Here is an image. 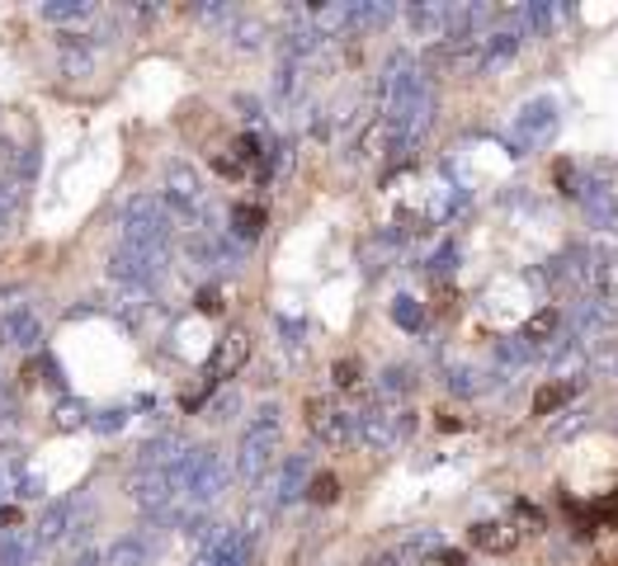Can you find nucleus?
Wrapping results in <instances>:
<instances>
[{
    "mask_svg": "<svg viewBox=\"0 0 618 566\" xmlns=\"http://www.w3.org/2000/svg\"><path fill=\"white\" fill-rule=\"evenodd\" d=\"M614 430H618V411H614Z\"/></svg>",
    "mask_w": 618,
    "mask_h": 566,
    "instance_id": "nucleus-40",
    "label": "nucleus"
},
{
    "mask_svg": "<svg viewBox=\"0 0 618 566\" xmlns=\"http://www.w3.org/2000/svg\"><path fill=\"white\" fill-rule=\"evenodd\" d=\"M534 354H538V349H528V345L520 340V335H515V340H505V345L496 349V359H501L505 368H510V364H515V368H520V364H528V359H534Z\"/></svg>",
    "mask_w": 618,
    "mask_h": 566,
    "instance_id": "nucleus-29",
    "label": "nucleus"
},
{
    "mask_svg": "<svg viewBox=\"0 0 618 566\" xmlns=\"http://www.w3.org/2000/svg\"><path fill=\"white\" fill-rule=\"evenodd\" d=\"M307 482H312V458L307 453H289L284 463H279V476H274V495L270 505H289V501H303L307 495Z\"/></svg>",
    "mask_w": 618,
    "mask_h": 566,
    "instance_id": "nucleus-9",
    "label": "nucleus"
},
{
    "mask_svg": "<svg viewBox=\"0 0 618 566\" xmlns=\"http://www.w3.org/2000/svg\"><path fill=\"white\" fill-rule=\"evenodd\" d=\"M595 515H599V520H609V524H618V491L609 495V501H599Z\"/></svg>",
    "mask_w": 618,
    "mask_h": 566,
    "instance_id": "nucleus-37",
    "label": "nucleus"
},
{
    "mask_svg": "<svg viewBox=\"0 0 618 566\" xmlns=\"http://www.w3.org/2000/svg\"><path fill=\"white\" fill-rule=\"evenodd\" d=\"M161 203L170 208L175 222H203L208 218V189H203V175L193 170L189 161H170L166 166V193Z\"/></svg>",
    "mask_w": 618,
    "mask_h": 566,
    "instance_id": "nucleus-4",
    "label": "nucleus"
},
{
    "mask_svg": "<svg viewBox=\"0 0 618 566\" xmlns=\"http://www.w3.org/2000/svg\"><path fill=\"white\" fill-rule=\"evenodd\" d=\"M241 359H245V335L241 331H232V335H227V340H222V349H218V374H237V368H241Z\"/></svg>",
    "mask_w": 618,
    "mask_h": 566,
    "instance_id": "nucleus-23",
    "label": "nucleus"
},
{
    "mask_svg": "<svg viewBox=\"0 0 618 566\" xmlns=\"http://www.w3.org/2000/svg\"><path fill=\"white\" fill-rule=\"evenodd\" d=\"M193 14H199L203 24H218V20H237L232 6H193Z\"/></svg>",
    "mask_w": 618,
    "mask_h": 566,
    "instance_id": "nucleus-33",
    "label": "nucleus"
},
{
    "mask_svg": "<svg viewBox=\"0 0 618 566\" xmlns=\"http://www.w3.org/2000/svg\"><path fill=\"white\" fill-rule=\"evenodd\" d=\"M580 203H586V218L590 227H605V232H618V189L586 180L580 185Z\"/></svg>",
    "mask_w": 618,
    "mask_h": 566,
    "instance_id": "nucleus-11",
    "label": "nucleus"
},
{
    "mask_svg": "<svg viewBox=\"0 0 618 566\" xmlns=\"http://www.w3.org/2000/svg\"><path fill=\"white\" fill-rule=\"evenodd\" d=\"M39 538L33 534H0V566H33Z\"/></svg>",
    "mask_w": 618,
    "mask_h": 566,
    "instance_id": "nucleus-17",
    "label": "nucleus"
},
{
    "mask_svg": "<svg viewBox=\"0 0 618 566\" xmlns=\"http://www.w3.org/2000/svg\"><path fill=\"white\" fill-rule=\"evenodd\" d=\"M118 232L123 245H166L175 232V218L156 193H133V199L118 203Z\"/></svg>",
    "mask_w": 618,
    "mask_h": 566,
    "instance_id": "nucleus-2",
    "label": "nucleus"
},
{
    "mask_svg": "<svg viewBox=\"0 0 618 566\" xmlns=\"http://www.w3.org/2000/svg\"><path fill=\"white\" fill-rule=\"evenodd\" d=\"M237 411V397H222L218 406H213V420H227V416H232Z\"/></svg>",
    "mask_w": 618,
    "mask_h": 566,
    "instance_id": "nucleus-38",
    "label": "nucleus"
},
{
    "mask_svg": "<svg viewBox=\"0 0 618 566\" xmlns=\"http://www.w3.org/2000/svg\"><path fill=\"white\" fill-rule=\"evenodd\" d=\"M557 185H562V193H572V199L580 193V185H576V166H572V161H562V166H557Z\"/></svg>",
    "mask_w": 618,
    "mask_h": 566,
    "instance_id": "nucleus-34",
    "label": "nucleus"
},
{
    "mask_svg": "<svg viewBox=\"0 0 618 566\" xmlns=\"http://www.w3.org/2000/svg\"><path fill=\"white\" fill-rule=\"evenodd\" d=\"M468 538L476 553H491V557H505V553H515V543H520V528L515 520H482V524H472L468 528Z\"/></svg>",
    "mask_w": 618,
    "mask_h": 566,
    "instance_id": "nucleus-10",
    "label": "nucleus"
},
{
    "mask_svg": "<svg viewBox=\"0 0 618 566\" xmlns=\"http://www.w3.org/2000/svg\"><path fill=\"white\" fill-rule=\"evenodd\" d=\"M553 133H557V99L553 95L528 99L524 109L515 114V142L520 147H538V142H547Z\"/></svg>",
    "mask_w": 618,
    "mask_h": 566,
    "instance_id": "nucleus-6",
    "label": "nucleus"
},
{
    "mask_svg": "<svg viewBox=\"0 0 618 566\" xmlns=\"http://www.w3.org/2000/svg\"><path fill=\"white\" fill-rule=\"evenodd\" d=\"M166 270H170L166 245H118V251L109 255V274L123 283V289H137V293H147L151 283H161Z\"/></svg>",
    "mask_w": 618,
    "mask_h": 566,
    "instance_id": "nucleus-3",
    "label": "nucleus"
},
{
    "mask_svg": "<svg viewBox=\"0 0 618 566\" xmlns=\"http://www.w3.org/2000/svg\"><path fill=\"white\" fill-rule=\"evenodd\" d=\"M411 411H392L387 401H374V406H364V411H355V439L368 449H392L397 439L411 434Z\"/></svg>",
    "mask_w": 618,
    "mask_h": 566,
    "instance_id": "nucleus-5",
    "label": "nucleus"
},
{
    "mask_svg": "<svg viewBox=\"0 0 618 566\" xmlns=\"http://www.w3.org/2000/svg\"><path fill=\"white\" fill-rule=\"evenodd\" d=\"M227 33H232V48H241V52H255L270 39V29H264V20H255V14H237Z\"/></svg>",
    "mask_w": 618,
    "mask_h": 566,
    "instance_id": "nucleus-18",
    "label": "nucleus"
},
{
    "mask_svg": "<svg viewBox=\"0 0 618 566\" xmlns=\"http://www.w3.org/2000/svg\"><path fill=\"white\" fill-rule=\"evenodd\" d=\"M151 557H156V543L147 534H128L104 553V566H151Z\"/></svg>",
    "mask_w": 618,
    "mask_h": 566,
    "instance_id": "nucleus-14",
    "label": "nucleus"
},
{
    "mask_svg": "<svg viewBox=\"0 0 618 566\" xmlns=\"http://www.w3.org/2000/svg\"><path fill=\"white\" fill-rule=\"evenodd\" d=\"M279 439H284V424H279V406H260L251 416L241 434V449H237V476L241 482H260L270 472L274 453H279Z\"/></svg>",
    "mask_w": 618,
    "mask_h": 566,
    "instance_id": "nucleus-1",
    "label": "nucleus"
},
{
    "mask_svg": "<svg viewBox=\"0 0 618 566\" xmlns=\"http://www.w3.org/2000/svg\"><path fill=\"white\" fill-rule=\"evenodd\" d=\"M0 345L6 349H39L43 345V316L33 307H10L0 316Z\"/></svg>",
    "mask_w": 618,
    "mask_h": 566,
    "instance_id": "nucleus-8",
    "label": "nucleus"
},
{
    "mask_svg": "<svg viewBox=\"0 0 618 566\" xmlns=\"http://www.w3.org/2000/svg\"><path fill=\"white\" fill-rule=\"evenodd\" d=\"M260 232H264V208L237 203V208H232V237H237V245H251Z\"/></svg>",
    "mask_w": 618,
    "mask_h": 566,
    "instance_id": "nucleus-19",
    "label": "nucleus"
},
{
    "mask_svg": "<svg viewBox=\"0 0 618 566\" xmlns=\"http://www.w3.org/2000/svg\"><path fill=\"white\" fill-rule=\"evenodd\" d=\"M123 420H128V411H123V406H109V411H99L95 430L99 434H114V430H123Z\"/></svg>",
    "mask_w": 618,
    "mask_h": 566,
    "instance_id": "nucleus-32",
    "label": "nucleus"
},
{
    "mask_svg": "<svg viewBox=\"0 0 618 566\" xmlns=\"http://www.w3.org/2000/svg\"><path fill=\"white\" fill-rule=\"evenodd\" d=\"M562 322H567V316H562L557 307H538L534 316H528V322H524V331H520V340L528 345V349H547V345H553L557 340V335H562Z\"/></svg>",
    "mask_w": 618,
    "mask_h": 566,
    "instance_id": "nucleus-13",
    "label": "nucleus"
},
{
    "mask_svg": "<svg viewBox=\"0 0 618 566\" xmlns=\"http://www.w3.org/2000/svg\"><path fill=\"white\" fill-rule=\"evenodd\" d=\"M453 260H458V245L453 241H444V245H439V251H434V270H453Z\"/></svg>",
    "mask_w": 618,
    "mask_h": 566,
    "instance_id": "nucleus-36",
    "label": "nucleus"
},
{
    "mask_svg": "<svg viewBox=\"0 0 618 566\" xmlns=\"http://www.w3.org/2000/svg\"><path fill=\"white\" fill-rule=\"evenodd\" d=\"M72 515H76V501L72 495H62V501H48L43 505V515H39V524L29 528L39 543H57V538H66V528H72Z\"/></svg>",
    "mask_w": 618,
    "mask_h": 566,
    "instance_id": "nucleus-12",
    "label": "nucleus"
},
{
    "mask_svg": "<svg viewBox=\"0 0 618 566\" xmlns=\"http://www.w3.org/2000/svg\"><path fill=\"white\" fill-rule=\"evenodd\" d=\"M406 24L416 29V39H449V6H411Z\"/></svg>",
    "mask_w": 618,
    "mask_h": 566,
    "instance_id": "nucleus-16",
    "label": "nucleus"
},
{
    "mask_svg": "<svg viewBox=\"0 0 618 566\" xmlns=\"http://www.w3.org/2000/svg\"><path fill=\"white\" fill-rule=\"evenodd\" d=\"M392 20H397V6H349V33L387 29Z\"/></svg>",
    "mask_w": 618,
    "mask_h": 566,
    "instance_id": "nucleus-20",
    "label": "nucleus"
},
{
    "mask_svg": "<svg viewBox=\"0 0 618 566\" xmlns=\"http://www.w3.org/2000/svg\"><path fill=\"white\" fill-rule=\"evenodd\" d=\"M392 322L406 326V331H420V326H426V312H420L416 297H397V303H392Z\"/></svg>",
    "mask_w": 618,
    "mask_h": 566,
    "instance_id": "nucleus-27",
    "label": "nucleus"
},
{
    "mask_svg": "<svg viewBox=\"0 0 618 566\" xmlns=\"http://www.w3.org/2000/svg\"><path fill=\"white\" fill-rule=\"evenodd\" d=\"M274 95H279V104H293L297 95H303V62H279Z\"/></svg>",
    "mask_w": 618,
    "mask_h": 566,
    "instance_id": "nucleus-22",
    "label": "nucleus"
},
{
    "mask_svg": "<svg viewBox=\"0 0 618 566\" xmlns=\"http://www.w3.org/2000/svg\"><path fill=\"white\" fill-rule=\"evenodd\" d=\"M449 392H458V397H476V392H482V382H476V378L468 374V368H453V374H449Z\"/></svg>",
    "mask_w": 618,
    "mask_h": 566,
    "instance_id": "nucleus-31",
    "label": "nucleus"
},
{
    "mask_svg": "<svg viewBox=\"0 0 618 566\" xmlns=\"http://www.w3.org/2000/svg\"><path fill=\"white\" fill-rule=\"evenodd\" d=\"M39 14L48 24H72V20H91L95 6L91 0H48V6H39Z\"/></svg>",
    "mask_w": 618,
    "mask_h": 566,
    "instance_id": "nucleus-21",
    "label": "nucleus"
},
{
    "mask_svg": "<svg viewBox=\"0 0 618 566\" xmlns=\"http://www.w3.org/2000/svg\"><path fill=\"white\" fill-rule=\"evenodd\" d=\"M85 420H91L85 401H62L57 406V424H62V430H76V424H85Z\"/></svg>",
    "mask_w": 618,
    "mask_h": 566,
    "instance_id": "nucleus-30",
    "label": "nucleus"
},
{
    "mask_svg": "<svg viewBox=\"0 0 618 566\" xmlns=\"http://www.w3.org/2000/svg\"><path fill=\"white\" fill-rule=\"evenodd\" d=\"M307 424L316 439H326V444H349L355 439V411H341V406L331 401H307Z\"/></svg>",
    "mask_w": 618,
    "mask_h": 566,
    "instance_id": "nucleus-7",
    "label": "nucleus"
},
{
    "mask_svg": "<svg viewBox=\"0 0 618 566\" xmlns=\"http://www.w3.org/2000/svg\"><path fill=\"white\" fill-rule=\"evenodd\" d=\"M6 222H10V208H6V203H0V232H6Z\"/></svg>",
    "mask_w": 618,
    "mask_h": 566,
    "instance_id": "nucleus-39",
    "label": "nucleus"
},
{
    "mask_svg": "<svg viewBox=\"0 0 618 566\" xmlns=\"http://www.w3.org/2000/svg\"><path fill=\"white\" fill-rule=\"evenodd\" d=\"M572 392H576L572 382H543V387H538V397H534V416H547V411H557V406L567 401Z\"/></svg>",
    "mask_w": 618,
    "mask_h": 566,
    "instance_id": "nucleus-25",
    "label": "nucleus"
},
{
    "mask_svg": "<svg viewBox=\"0 0 618 566\" xmlns=\"http://www.w3.org/2000/svg\"><path fill=\"white\" fill-rule=\"evenodd\" d=\"M62 71H66V76H85V71H91V52L81 48L76 33L62 43Z\"/></svg>",
    "mask_w": 618,
    "mask_h": 566,
    "instance_id": "nucleus-26",
    "label": "nucleus"
},
{
    "mask_svg": "<svg viewBox=\"0 0 618 566\" xmlns=\"http://www.w3.org/2000/svg\"><path fill=\"white\" fill-rule=\"evenodd\" d=\"M416 387V374L411 368H401V364H392L387 374L378 378V397H401V392H411Z\"/></svg>",
    "mask_w": 618,
    "mask_h": 566,
    "instance_id": "nucleus-24",
    "label": "nucleus"
},
{
    "mask_svg": "<svg viewBox=\"0 0 618 566\" xmlns=\"http://www.w3.org/2000/svg\"><path fill=\"white\" fill-rule=\"evenodd\" d=\"M307 495H312V501H316V505H331V501H335V495H341V482H335V476H331V472H316V476H312V482H307Z\"/></svg>",
    "mask_w": 618,
    "mask_h": 566,
    "instance_id": "nucleus-28",
    "label": "nucleus"
},
{
    "mask_svg": "<svg viewBox=\"0 0 618 566\" xmlns=\"http://www.w3.org/2000/svg\"><path fill=\"white\" fill-rule=\"evenodd\" d=\"M185 453H189V444L180 434H161V439H151V444H143V468L147 472H170Z\"/></svg>",
    "mask_w": 618,
    "mask_h": 566,
    "instance_id": "nucleus-15",
    "label": "nucleus"
},
{
    "mask_svg": "<svg viewBox=\"0 0 618 566\" xmlns=\"http://www.w3.org/2000/svg\"><path fill=\"white\" fill-rule=\"evenodd\" d=\"M335 382H341V387H355V382H359V364H355V359H341V364H335Z\"/></svg>",
    "mask_w": 618,
    "mask_h": 566,
    "instance_id": "nucleus-35",
    "label": "nucleus"
}]
</instances>
